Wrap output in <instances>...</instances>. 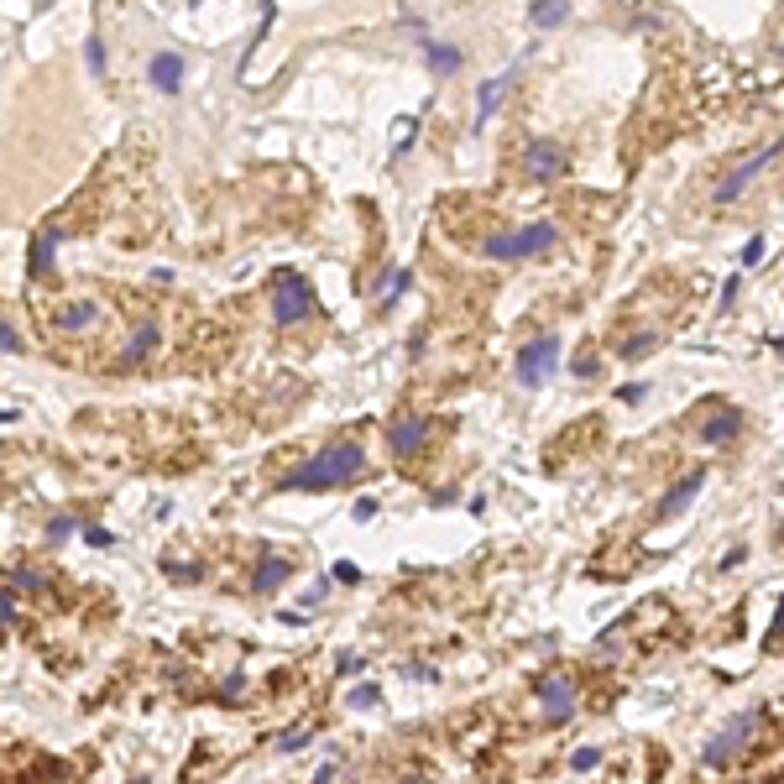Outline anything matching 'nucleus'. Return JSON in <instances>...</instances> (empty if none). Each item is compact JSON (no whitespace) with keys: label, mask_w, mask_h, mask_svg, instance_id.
<instances>
[{"label":"nucleus","mask_w":784,"mask_h":784,"mask_svg":"<svg viewBox=\"0 0 784 784\" xmlns=\"http://www.w3.org/2000/svg\"><path fill=\"white\" fill-rule=\"evenodd\" d=\"M335 581H345V586H356V581H361V570H356L351 560H340V565H335Z\"/></svg>","instance_id":"34"},{"label":"nucleus","mask_w":784,"mask_h":784,"mask_svg":"<svg viewBox=\"0 0 784 784\" xmlns=\"http://www.w3.org/2000/svg\"><path fill=\"white\" fill-rule=\"evenodd\" d=\"M0 617H6V628H16V591L6 586V596H0Z\"/></svg>","instance_id":"32"},{"label":"nucleus","mask_w":784,"mask_h":784,"mask_svg":"<svg viewBox=\"0 0 784 784\" xmlns=\"http://www.w3.org/2000/svg\"><path fill=\"white\" fill-rule=\"evenodd\" d=\"M643 351H654V335H633L628 345H622V361H638Z\"/></svg>","instance_id":"26"},{"label":"nucleus","mask_w":784,"mask_h":784,"mask_svg":"<svg viewBox=\"0 0 784 784\" xmlns=\"http://www.w3.org/2000/svg\"><path fill=\"white\" fill-rule=\"evenodd\" d=\"M758 722H764V711H748V717H737V722H727V727H722V732H717V737H711V743H706V753H701V758H706L711 769H722V764H732V758H737V753L748 748V737L758 732Z\"/></svg>","instance_id":"4"},{"label":"nucleus","mask_w":784,"mask_h":784,"mask_svg":"<svg viewBox=\"0 0 784 784\" xmlns=\"http://www.w3.org/2000/svg\"><path fill=\"white\" fill-rule=\"evenodd\" d=\"M168 575H173V581H199L204 570L199 565H168Z\"/></svg>","instance_id":"35"},{"label":"nucleus","mask_w":784,"mask_h":784,"mask_svg":"<svg viewBox=\"0 0 784 784\" xmlns=\"http://www.w3.org/2000/svg\"><path fill=\"white\" fill-rule=\"evenodd\" d=\"M314 314V288L298 278V272H278L272 278V319H278L283 330H293V325H304V319Z\"/></svg>","instance_id":"3"},{"label":"nucleus","mask_w":784,"mask_h":784,"mask_svg":"<svg viewBox=\"0 0 784 784\" xmlns=\"http://www.w3.org/2000/svg\"><path fill=\"white\" fill-rule=\"evenodd\" d=\"M555 366H560V340L555 335H539V340H528L523 351H518V382L523 387H539Z\"/></svg>","instance_id":"5"},{"label":"nucleus","mask_w":784,"mask_h":784,"mask_svg":"<svg viewBox=\"0 0 784 784\" xmlns=\"http://www.w3.org/2000/svg\"><path fill=\"white\" fill-rule=\"evenodd\" d=\"M84 539L95 544V549H110V544H115V534H110V528H100V523H89V528H84Z\"/></svg>","instance_id":"29"},{"label":"nucleus","mask_w":784,"mask_h":784,"mask_svg":"<svg viewBox=\"0 0 784 784\" xmlns=\"http://www.w3.org/2000/svg\"><path fill=\"white\" fill-rule=\"evenodd\" d=\"M335 670H340V675H361V670H366V659H361V654H351V649H345V654L335 659Z\"/></svg>","instance_id":"28"},{"label":"nucleus","mask_w":784,"mask_h":784,"mask_svg":"<svg viewBox=\"0 0 784 784\" xmlns=\"http://www.w3.org/2000/svg\"><path fill=\"white\" fill-rule=\"evenodd\" d=\"M314 784H335V764H325V769H319V774H314Z\"/></svg>","instance_id":"37"},{"label":"nucleus","mask_w":784,"mask_h":784,"mask_svg":"<svg viewBox=\"0 0 784 784\" xmlns=\"http://www.w3.org/2000/svg\"><path fill=\"white\" fill-rule=\"evenodd\" d=\"M53 325H58L63 335L95 330V325H100V304H95V298H74V304H63V309L53 314Z\"/></svg>","instance_id":"9"},{"label":"nucleus","mask_w":784,"mask_h":784,"mask_svg":"<svg viewBox=\"0 0 784 784\" xmlns=\"http://www.w3.org/2000/svg\"><path fill=\"white\" fill-rule=\"evenodd\" d=\"M596 764H602V753H596V748H575V753H570V769H575V774H591Z\"/></svg>","instance_id":"22"},{"label":"nucleus","mask_w":784,"mask_h":784,"mask_svg":"<svg viewBox=\"0 0 784 784\" xmlns=\"http://www.w3.org/2000/svg\"><path fill=\"white\" fill-rule=\"evenodd\" d=\"M309 737H314L309 727H298V732H288V737H283V743H278V748H283V753H293V748H304V743H309Z\"/></svg>","instance_id":"33"},{"label":"nucleus","mask_w":784,"mask_h":784,"mask_svg":"<svg viewBox=\"0 0 784 784\" xmlns=\"http://www.w3.org/2000/svg\"><path fill=\"white\" fill-rule=\"evenodd\" d=\"M779 544H784V528H779Z\"/></svg>","instance_id":"40"},{"label":"nucleus","mask_w":784,"mask_h":784,"mask_svg":"<svg viewBox=\"0 0 784 784\" xmlns=\"http://www.w3.org/2000/svg\"><path fill=\"white\" fill-rule=\"evenodd\" d=\"M560 246V225L555 220H534L523 230H502V236H487L481 241V257L492 262H518V257H544V251Z\"/></svg>","instance_id":"2"},{"label":"nucleus","mask_w":784,"mask_h":784,"mask_svg":"<svg viewBox=\"0 0 784 784\" xmlns=\"http://www.w3.org/2000/svg\"><path fill=\"white\" fill-rule=\"evenodd\" d=\"M779 152H784V136H779V142H769V147H758V152L748 157V163H737V168H732V173L717 183V204H732V199L743 194V189H748V183H753L758 173H764V168L774 163Z\"/></svg>","instance_id":"7"},{"label":"nucleus","mask_w":784,"mask_h":784,"mask_svg":"<svg viewBox=\"0 0 784 784\" xmlns=\"http://www.w3.org/2000/svg\"><path fill=\"white\" fill-rule=\"evenodd\" d=\"M570 168V152L560 142H549V136H534V142L523 147V173L534 178V183H549V178H560Z\"/></svg>","instance_id":"6"},{"label":"nucleus","mask_w":784,"mask_h":784,"mask_svg":"<svg viewBox=\"0 0 784 784\" xmlns=\"http://www.w3.org/2000/svg\"><path fill=\"white\" fill-rule=\"evenodd\" d=\"M774 345H779V356H784V340H774Z\"/></svg>","instance_id":"38"},{"label":"nucleus","mask_w":784,"mask_h":784,"mask_svg":"<svg viewBox=\"0 0 784 784\" xmlns=\"http://www.w3.org/2000/svg\"><path fill=\"white\" fill-rule=\"evenodd\" d=\"M518 68H523V63H513V68H507V74H497V79H487V84L476 89V131L492 121V110H497V100H502V89L518 79Z\"/></svg>","instance_id":"13"},{"label":"nucleus","mask_w":784,"mask_h":784,"mask_svg":"<svg viewBox=\"0 0 784 784\" xmlns=\"http://www.w3.org/2000/svg\"><path fill=\"white\" fill-rule=\"evenodd\" d=\"M424 58H429L434 74H455V68H460V48H445V42H429Z\"/></svg>","instance_id":"19"},{"label":"nucleus","mask_w":784,"mask_h":784,"mask_svg":"<svg viewBox=\"0 0 784 784\" xmlns=\"http://www.w3.org/2000/svg\"><path fill=\"white\" fill-rule=\"evenodd\" d=\"M84 58H89V74L100 79V74H105V42H100V37H89V53H84Z\"/></svg>","instance_id":"25"},{"label":"nucleus","mask_w":784,"mask_h":784,"mask_svg":"<svg viewBox=\"0 0 784 784\" xmlns=\"http://www.w3.org/2000/svg\"><path fill=\"white\" fill-rule=\"evenodd\" d=\"M429 419H398L392 424V455H403V460H413L424 445H429Z\"/></svg>","instance_id":"10"},{"label":"nucleus","mask_w":784,"mask_h":784,"mask_svg":"<svg viewBox=\"0 0 784 784\" xmlns=\"http://www.w3.org/2000/svg\"><path fill=\"white\" fill-rule=\"evenodd\" d=\"M366 471V450L356 440H330L314 460H304L298 471H288L278 487L283 492H330V487H345Z\"/></svg>","instance_id":"1"},{"label":"nucleus","mask_w":784,"mask_h":784,"mask_svg":"<svg viewBox=\"0 0 784 784\" xmlns=\"http://www.w3.org/2000/svg\"><path fill=\"white\" fill-rule=\"evenodd\" d=\"M737 429H743V413H737V408H717V413L701 424V445H727Z\"/></svg>","instance_id":"14"},{"label":"nucleus","mask_w":784,"mask_h":784,"mask_svg":"<svg viewBox=\"0 0 784 784\" xmlns=\"http://www.w3.org/2000/svg\"><path fill=\"white\" fill-rule=\"evenodd\" d=\"M534 696H539V706H544V722H570V717H575V685H570L565 675H544V680L534 685Z\"/></svg>","instance_id":"8"},{"label":"nucleus","mask_w":784,"mask_h":784,"mask_svg":"<svg viewBox=\"0 0 784 784\" xmlns=\"http://www.w3.org/2000/svg\"><path fill=\"white\" fill-rule=\"evenodd\" d=\"M126 784H147V779H126Z\"/></svg>","instance_id":"39"},{"label":"nucleus","mask_w":784,"mask_h":784,"mask_svg":"<svg viewBox=\"0 0 784 784\" xmlns=\"http://www.w3.org/2000/svg\"><path fill=\"white\" fill-rule=\"evenodd\" d=\"M0 351H6V356H16V351H21V335H16V325H0Z\"/></svg>","instance_id":"31"},{"label":"nucleus","mask_w":784,"mask_h":784,"mask_svg":"<svg viewBox=\"0 0 784 784\" xmlns=\"http://www.w3.org/2000/svg\"><path fill=\"white\" fill-rule=\"evenodd\" d=\"M6 586H11V591H42L48 581H42V570H32V565H16V570L6 575Z\"/></svg>","instance_id":"20"},{"label":"nucleus","mask_w":784,"mask_h":784,"mask_svg":"<svg viewBox=\"0 0 784 784\" xmlns=\"http://www.w3.org/2000/svg\"><path fill=\"white\" fill-rule=\"evenodd\" d=\"M706 487V471H690V476H680L670 492L659 497V518H675V513H685L690 502H696V492Z\"/></svg>","instance_id":"11"},{"label":"nucleus","mask_w":784,"mask_h":784,"mask_svg":"<svg viewBox=\"0 0 784 784\" xmlns=\"http://www.w3.org/2000/svg\"><path fill=\"white\" fill-rule=\"evenodd\" d=\"M737 293H743V278H727V283H722V309H732Z\"/></svg>","instance_id":"36"},{"label":"nucleus","mask_w":784,"mask_h":784,"mask_svg":"<svg viewBox=\"0 0 784 784\" xmlns=\"http://www.w3.org/2000/svg\"><path fill=\"white\" fill-rule=\"evenodd\" d=\"M570 372H575V377H596V372H602V361L586 351V356H575V361H570Z\"/></svg>","instance_id":"27"},{"label":"nucleus","mask_w":784,"mask_h":784,"mask_svg":"<svg viewBox=\"0 0 784 784\" xmlns=\"http://www.w3.org/2000/svg\"><path fill=\"white\" fill-rule=\"evenodd\" d=\"M147 79H152V89L173 95V89L183 84V58H178V53H157V58L147 63Z\"/></svg>","instance_id":"15"},{"label":"nucleus","mask_w":784,"mask_h":784,"mask_svg":"<svg viewBox=\"0 0 784 784\" xmlns=\"http://www.w3.org/2000/svg\"><path fill=\"white\" fill-rule=\"evenodd\" d=\"M157 340H163V335H157V325H142V330L131 335V345H126V356H121V366H142V361H147V356L157 351Z\"/></svg>","instance_id":"17"},{"label":"nucleus","mask_w":784,"mask_h":784,"mask_svg":"<svg viewBox=\"0 0 784 784\" xmlns=\"http://www.w3.org/2000/svg\"><path fill=\"white\" fill-rule=\"evenodd\" d=\"M769 649H784V596L774 602V622H769Z\"/></svg>","instance_id":"24"},{"label":"nucleus","mask_w":784,"mask_h":784,"mask_svg":"<svg viewBox=\"0 0 784 784\" xmlns=\"http://www.w3.org/2000/svg\"><path fill=\"white\" fill-rule=\"evenodd\" d=\"M53 246H58V230H37V236H32V257H27L32 278H48V272H53Z\"/></svg>","instance_id":"16"},{"label":"nucleus","mask_w":784,"mask_h":784,"mask_svg":"<svg viewBox=\"0 0 784 784\" xmlns=\"http://www.w3.org/2000/svg\"><path fill=\"white\" fill-rule=\"evenodd\" d=\"M565 16H570V6H560V0H539V6L528 11L534 27H565Z\"/></svg>","instance_id":"18"},{"label":"nucleus","mask_w":784,"mask_h":784,"mask_svg":"<svg viewBox=\"0 0 784 784\" xmlns=\"http://www.w3.org/2000/svg\"><path fill=\"white\" fill-rule=\"evenodd\" d=\"M377 701H382L377 685H356V690H351V706H356V711H372Z\"/></svg>","instance_id":"23"},{"label":"nucleus","mask_w":784,"mask_h":784,"mask_svg":"<svg viewBox=\"0 0 784 784\" xmlns=\"http://www.w3.org/2000/svg\"><path fill=\"white\" fill-rule=\"evenodd\" d=\"M288 575H293V560H283V555H272V549H267V555L257 560V570H251V591L267 596V591H278Z\"/></svg>","instance_id":"12"},{"label":"nucleus","mask_w":784,"mask_h":784,"mask_svg":"<svg viewBox=\"0 0 784 784\" xmlns=\"http://www.w3.org/2000/svg\"><path fill=\"white\" fill-rule=\"evenodd\" d=\"M764 262V236H753L748 246H743V267H758Z\"/></svg>","instance_id":"30"},{"label":"nucleus","mask_w":784,"mask_h":784,"mask_svg":"<svg viewBox=\"0 0 784 784\" xmlns=\"http://www.w3.org/2000/svg\"><path fill=\"white\" fill-rule=\"evenodd\" d=\"M79 534V518H48V544H68Z\"/></svg>","instance_id":"21"}]
</instances>
